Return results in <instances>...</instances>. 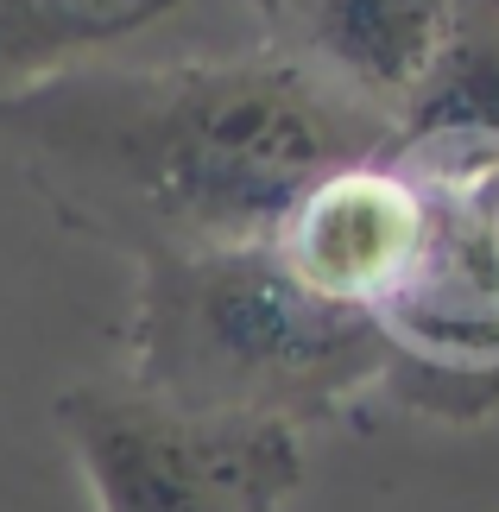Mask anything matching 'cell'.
<instances>
[{"mask_svg": "<svg viewBox=\"0 0 499 512\" xmlns=\"http://www.w3.org/2000/svg\"><path fill=\"white\" fill-rule=\"evenodd\" d=\"M0 152L70 234L146 266L278 241L323 177L392 152V121L266 45L26 83L0 95Z\"/></svg>", "mask_w": 499, "mask_h": 512, "instance_id": "6da1fadb", "label": "cell"}, {"mask_svg": "<svg viewBox=\"0 0 499 512\" xmlns=\"http://www.w3.org/2000/svg\"><path fill=\"white\" fill-rule=\"evenodd\" d=\"M127 348V380L152 399L297 437L310 424H335L398 373L386 323L367 304L297 279L272 241L146 260Z\"/></svg>", "mask_w": 499, "mask_h": 512, "instance_id": "7a4b0ae2", "label": "cell"}, {"mask_svg": "<svg viewBox=\"0 0 499 512\" xmlns=\"http://www.w3.org/2000/svg\"><path fill=\"white\" fill-rule=\"evenodd\" d=\"M95 512H285L304 437L278 424L177 411L133 380H83L51 405Z\"/></svg>", "mask_w": 499, "mask_h": 512, "instance_id": "3957f363", "label": "cell"}, {"mask_svg": "<svg viewBox=\"0 0 499 512\" xmlns=\"http://www.w3.org/2000/svg\"><path fill=\"white\" fill-rule=\"evenodd\" d=\"M417 234H424V190L417 177L379 152L367 165L323 177L278 228V253L297 279H310L329 298L379 310L405 279Z\"/></svg>", "mask_w": 499, "mask_h": 512, "instance_id": "277c9868", "label": "cell"}, {"mask_svg": "<svg viewBox=\"0 0 499 512\" xmlns=\"http://www.w3.org/2000/svg\"><path fill=\"white\" fill-rule=\"evenodd\" d=\"M449 0H278L272 51L310 64L354 102L398 121L424 76Z\"/></svg>", "mask_w": 499, "mask_h": 512, "instance_id": "5b68a950", "label": "cell"}, {"mask_svg": "<svg viewBox=\"0 0 499 512\" xmlns=\"http://www.w3.org/2000/svg\"><path fill=\"white\" fill-rule=\"evenodd\" d=\"M436 140H499V0H449L430 64L392 121V146Z\"/></svg>", "mask_w": 499, "mask_h": 512, "instance_id": "8992f818", "label": "cell"}, {"mask_svg": "<svg viewBox=\"0 0 499 512\" xmlns=\"http://www.w3.org/2000/svg\"><path fill=\"white\" fill-rule=\"evenodd\" d=\"M184 0H0V95L95 64V51L165 26ZM278 13V0H253Z\"/></svg>", "mask_w": 499, "mask_h": 512, "instance_id": "52a82bcc", "label": "cell"}]
</instances>
